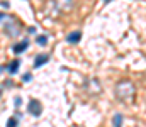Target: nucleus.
I'll return each mask as SVG.
<instances>
[{"label": "nucleus", "instance_id": "2eb2a0df", "mask_svg": "<svg viewBox=\"0 0 146 127\" xmlns=\"http://www.w3.org/2000/svg\"><path fill=\"white\" fill-rule=\"evenodd\" d=\"M27 32H29V34H34V32H36V27H34V26H33V27H29V29H27Z\"/></svg>", "mask_w": 146, "mask_h": 127}, {"label": "nucleus", "instance_id": "4468645a", "mask_svg": "<svg viewBox=\"0 0 146 127\" xmlns=\"http://www.w3.org/2000/svg\"><path fill=\"white\" fill-rule=\"evenodd\" d=\"M0 7H2V9H9V7H10V3H9L7 0H5V2H0Z\"/></svg>", "mask_w": 146, "mask_h": 127}, {"label": "nucleus", "instance_id": "6e6552de", "mask_svg": "<svg viewBox=\"0 0 146 127\" xmlns=\"http://www.w3.org/2000/svg\"><path fill=\"white\" fill-rule=\"evenodd\" d=\"M80 39H82V32L80 31H73V32H70L66 36V41L70 44H76V42H80Z\"/></svg>", "mask_w": 146, "mask_h": 127}, {"label": "nucleus", "instance_id": "7ed1b4c3", "mask_svg": "<svg viewBox=\"0 0 146 127\" xmlns=\"http://www.w3.org/2000/svg\"><path fill=\"white\" fill-rule=\"evenodd\" d=\"M27 112H29L31 115H34V117H39V115L42 114V105H41V102H39L37 98H31V100H29V103H27Z\"/></svg>", "mask_w": 146, "mask_h": 127}, {"label": "nucleus", "instance_id": "9d476101", "mask_svg": "<svg viewBox=\"0 0 146 127\" xmlns=\"http://www.w3.org/2000/svg\"><path fill=\"white\" fill-rule=\"evenodd\" d=\"M17 126H19V119L17 117H10L7 120V127H17Z\"/></svg>", "mask_w": 146, "mask_h": 127}, {"label": "nucleus", "instance_id": "f03ea898", "mask_svg": "<svg viewBox=\"0 0 146 127\" xmlns=\"http://www.w3.org/2000/svg\"><path fill=\"white\" fill-rule=\"evenodd\" d=\"M3 29L9 36H19L21 34V22L14 17H5L3 22Z\"/></svg>", "mask_w": 146, "mask_h": 127}, {"label": "nucleus", "instance_id": "f8f14e48", "mask_svg": "<svg viewBox=\"0 0 146 127\" xmlns=\"http://www.w3.org/2000/svg\"><path fill=\"white\" fill-rule=\"evenodd\" d=\"M14 105H15V109H19V107L22 105V98H21V97H15V98H14Z\"/></svg>", "mask_w": 146, "mask_h": 127}, {"label": "nucleus", "instance_id": "dca6fc26", "mask_svg": "<svg viewBox=\"0 0 146 127\" xmlns=\"http://www.w3.org/2000/svg\"><path fill=\"white\" fill-rule=\"evenodd\" d=\"M5 17H7V15H5V14H3V12H0V20H3V19H5Z\"/></svg>", "mask_w": 146, "mask_h": 127}, {"label": "nucleus", "instance_id": "1a4fd4ad", "mask_svg": "<svg viewBox=\"0 0 146 127\" xmlns=\"http://www.w3.org/2000/svg\"><path fill=\"white\" fill-rule=\"evenodd\" d=\"M112 122H114V127H122V114H115Z\"/></svg>", "mask_w": 146, "mask_h": 127}, {"label": "nucleus", "instance_id": "39448f33", "mask_svg": "<svg viewBox=\"0 0 146 127\" xmlns=\"http://www.w3.org/2000/svg\"><path fill=\"white\" fill-rule=\"evenodd\" d=\"M27 47H29V41H27V39H24V41H21V42H17V44H14L12 51H14L15 54H21V53H24Z\"/></svg>", "mask_w": 146, "mask_h": 127}, {"label": "nucleus", "instance_id": "20e7f679", "mask_svg": "<svg viewBox=\"0 0 146 127\" xmlns=\"http://www.w3.org/2000/svg\"><path fill=\"white\" fill-rule=\"evenodd\" d=\"M75 5V0H56V9L61 12H70Z\"/></svg>", "mask_w": 146, "mask_h": 127}, {"label": "nucleus", "instance_id": "f257e3e1", "mask_svg": "<svg viewBox=\"0 0 146 127\" xmlns=\"http://www.w3.org/2000/svg\"><path fill=\"white\" fill-rule=\"evenodd\" d=\"M115 95H117V98L121 102L131 103L134 100V95H136V86L131 80H121L115 85Z\"/></svg>", "mask_w": 146, "mask_h": 127}, {"label": "nucleus", "instance_id": "f3484780", "mask_svg": "<svg viewBox=\"0 0 146 127\" xmlns=\"http://www.w3.org/2000/svg\"><path fill=\"white\" fill-rule=\"evenodd\" d=\"M2 71H3V66H0V73H2Z\"/></svg>", "mask_w": 146, "mask_h": 127}, {"label": "nucleus", "instance_id": "a211bd4d", "mask_svg": "<svg viewBox=\"0 0 146 127\" xmlns=\"http://www.w3.org/2000/svg\"><path fill=\"white\" fill-rule=\"evenodd\" d=\"M109 2H110V0H104V3H109Z\"/></svg>", "mask_w": 146, "mask_h": 127}, {"label": "nucleus", "instance_id": "0eeeda50", "mask_svg": "<svg viewBox=\"0 0 146 127\" xmlns=\"http://www.w3.org/2000/svg\"><path fill=\"white\" fill-rule=\"evenodd\" d=\"M19 68H21V59H12V61H10V64L7 66V70H9V73H10V75H17Z\"/></svg>", "mask_w": 146, "mask_h": 127}, {"label": "nucleus", "instance_id": "6ab92c4d", "mask_svg": "<svg viewBox=\"0 0 146 127\" xmlns=\"http://www.w3.org/2000/svg\"><path fill=\"white\" fill-rule=\"evenodd\" d=\"M0 95H2V88H0Z\"/></svg>", "mask_w": 146, "mask_h": 127}, {"label": "nucleus", "instance_id": "423d86ee", "mask_svg": "<svg viewBox=\"0 0 146 127\" xmlns=\"http://www.w3.org/2000/svg\"><path fill=\"white\" fill-rule=\"evenodd\" d=\"M48 61H49V54H37L36 59H34V68H41Z\"/></svg>", "mask_w": 146, "mask_h": 127}, {"label": "nucleus", "instance_id": "ddd939ff", "mask_svg": "<svg viewBox=\"0 0 146 127\" xmlns=\"http://www.w3.org/2000/svg\"><path fill=\"white\" fill-rule=\"evenodd\" d=\"M31 80H33V75H31V73H26V75L22 76V82H31Z\"/></svg>", "mask_w": 146, "mask_h": 127}, {"label": "nucleus", "instance_id": "9b49d317", "mask_svg": "<svg viewBox=\"0 0 146 127\" xmlns=\"http://www.w3.org/2000/svg\"><path fill=\"white\" fill-rule=\"evenodd\" d=\"M36 42L39 46H46V44H48V36H37Z\"/></svg>", "mask_w": 146, "mask_h": 127}]
</instances>
